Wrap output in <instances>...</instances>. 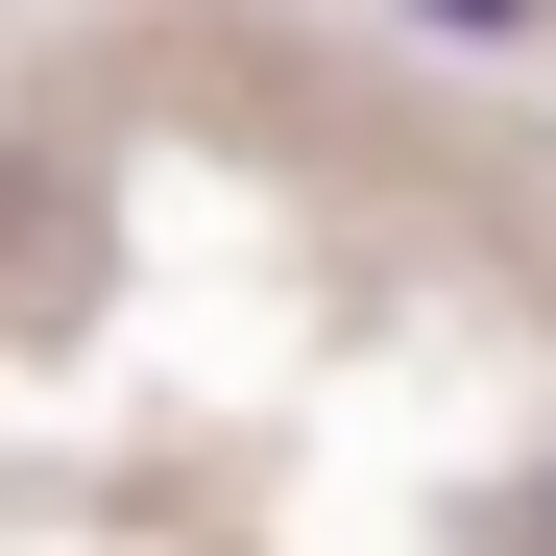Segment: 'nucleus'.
<instances>
[{
  "label": "nucleus",
  "mask_w": 556,
  "mask_h": 556,
  "mask_svg": "<svg viewBox=\"0 0 556 556\" xmlns=\"http://www.w3.org/2000/svg\"><path fill=\"white\" fill-rule=\"evenodd\" d=\"M435 25H532V0H435Z\"/></svg>",
  "instance_id": "f257e3e1"
}]
</instances>
